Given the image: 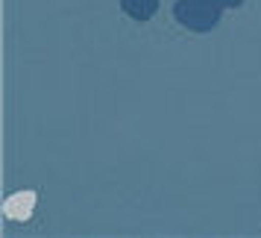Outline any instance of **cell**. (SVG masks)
Here are the masks:
<instances>
[{
  "label": "cell",
  "instance_id": "obj_2",
  "mask_svg": "<svg viewBox=\"0 0 261 238\" xmlns=\"http://www.w3.org/2000/svg\"><path fill=\"white\" fill-rule=\"evenodd\" d=\"M33 209H36V191H15L12 197L3 203V215L9 221H21V224L33 215Z\"/></svg>",
  "mask_w": 261,
  "mask_h": 238
},
{
  "label": "cell",
  "instance_id": "obj_4",
  "mask_svg": "<svg viewBox=\"0 0 261 238\" xmlns=\"http://www.w3.org/2000/svg\"><path fill=\"white\" fill-rule=\"evenodd\" d=\"M214 3H217V6H223V9H238L244 0H214Z\"/></svg>",
  "mask_w": 261,
  "mask_h": 238
},
{
  "label": "cell",
  "instance_id": "obj_3",
  "mask_svg": "<svg viewBox=\"0 0 261 238\" xmlns=\"http://www.w3.org/2000/svg\"><path fill=\"white\" fill-rule=\"evenodd\" d=\"M120 9L129 15L132 21H150L159 12V0H120Z\"/></svg>",
  "mask_w": 261,
  "mask_h": 238
},
{
  "label": "cell",
  "instance_id": "obj_1",
  "mask_svg": "<svg viewBox=\"0 0 261 238\" xmlns=\"http://www.w3.org/2000/svg\"><path fill=\"white\" fill-rule=\"evenodd\" d=\"M220 9L214 0H176L173 3V15L176 21L191 33H212L220 24Z\"/></svg>",
  "mask_w": 261,
  "mask_h": 238
}]
</instances>
